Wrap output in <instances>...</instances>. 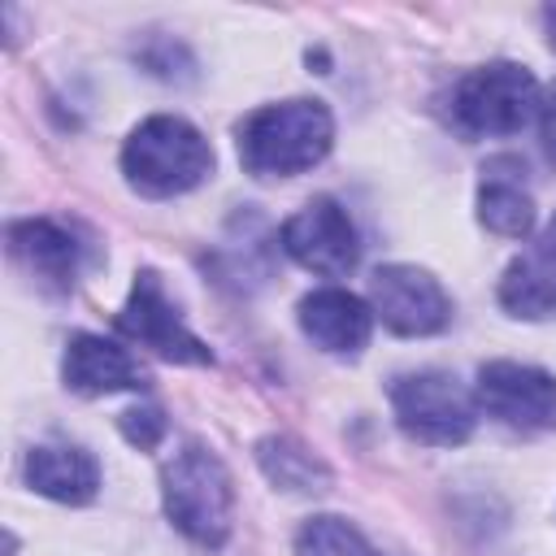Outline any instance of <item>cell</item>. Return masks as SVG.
<instances>
[{
	"instance_id": "obj_1",
	"label": "cell",
	"mask_w": 556,
	"mask_h": 556,
	"mask_svg": "<svg viewBox=\"0 0 556 556\" xmlns=\"http://www.w3.org/2000/svg\"><path fill=\"white\" fill-rule=\"evenodd\" d=\"M334 143V117L321 100H282L239 122V161L252 178H291L313 169Z\"/></svg>"
},
{
	"instance_id": "obj_2",
	"label": "cell",
	"mask_w": 556,
	"mask_h": 556,
	"mask_svg": "<svg viewBox=\"0 0 556 556\" xmlns=\"http://www.w3.org/2000/svg\"><path fill=\"white\" fill-rule=\"evenodd\" d=\"M122 174L139 195L169 200L213 174V148L187 117L156 113L130 130L122 148Z\"/></svg>"
},
{
	"instance_id": "obj_3",
	"label": "cell",
	"mask_w": 556,
	"mask_h": 556,
	"mask_svg": "<svg viewBox=\"0 0 556 556\" xmlns=\"http://www.w3.org/2000/svg\"><path fill=\"white\" fill-rule=\"evenodd\" d=\"M161 500L165 517L200 547H222L230 539L235 517V486L217 452L204 443H187L161 469Z\"/></svg>"
},
{
	"instance_id": "obj_4",
	"label": "cell",
	"mask_w": 556,
	"mask_h": 556,
	"mask_svg": "<svg viewBox=\"0 0 556 556\" xmlns=\"http://www.w3.org/2000/svg\"><path fill=\"white\" fill-rule=\"evenodd\" d=\"M534 109H539V83L517 61H491L482 70H469L452 87V122L473 139L517 135Z\"/></svg>"
},
{
	"instance_id": "obj_5",
	"label": "cell",
	"mask_w": 556,
	"mask_h": 556,
	"mask_svg": "<svg viewBox=\"0 0 556 556\" xmlns=\"http://www.w3.org/2000/svg\"><path fill=\"white\" fill-rule=\"evenodd\" d=\"M391 408H395L400 430L417 443L456 447L473 434V400L443 369H417V374L395 378Z\"/></svg>"
},
{
	"instance_id": "obj_6",
	"label": "cell",
	"mask_w": 556,
	"mask_h": 556,
	"mask_svg": "<svg viewBox=\"0 0 556 556\" xmlns=\"http://www.w3.org/2000/svg\"><path fill=\"white\" fill-rule=\"evenodd\" d=\"M369 308H374V317H382V326L391 334H404V339L439 334L452 321V300H447L443 282L430 269H417V265L374 269Z\"/></svg>"
},
{
	"instance_id": "obj_7",
	"label": "cell",
	"mask_w": 556,
	"mask_h": 556,
	"mask_svg": "<svg viewBox=\"0 0 556 556\" xmlns=\"http://www.w3.org/2000/svg\"><path fill=\"white\" fill-rule=\"evenodd\" d=\"M117 330L126 339H135L139 348H152L156 356L165 361H178V365H213V352L200 334L187 330V321L178 317L174 300L165 295L156 269H139L135 274V287L117 313Z\"/></svg>"
},
{
	"instance_id": "obj_8",
	"label": "cell",
	"mask_w": 556,
	"mask_h": 556,
	"mask_svg": "<svg viewBox=\"0 0 556 556\" xmlns=\"http://www.w3.org/2000/svg\"><path fill=\"white\" fill-rule=\"evenodd\" d=\"M282 248L295 265H304L321 278H343L361 261V235H356L348 208L330 195H317L295 217H287Z\"/></svg>"
},
{
	"instance_id": "obj_9",
	"label": "cell",
	"mask_w": 556,
	"mask_h": 556,
	"mask_svg": "<svg viewBox=\"0 0 556 556\" xmlns=\"http://www.w3.org/2000/svg\"><path fill=\"white\" fill-rule=\"evenodd\" d=\"M478 404L517 430H552L556 426V378L547 369L521 361H486L473 382Z\"/></svg>"
},
{
	"instance_id": "obj_10",
	"label": "cell",
	"mask_w": 556,
	"mask_h": 556,
	"mask_svg": "<svg viewBox=\"0 0 556 556\" xmlns=\"http://www.w3.org/2000/svg\"><path fill=\"white\" fill-rule=\"evenodd\" d=\"M295 313H300V330L330 356H356L374 330V308L343 287L308 291Z\"/></svg>"
},
{
	"instance_id": "obj_11",
	"label": "cell",
	"mask_w": 556,
	"mask_h": 556,
	"mask_svg": "<svg viewBox=\"0 0 556 556\" xmlns=\"http://www.w3.org/2000/svg\"><path fill=\"white\" fill-rule=\"evenodd\" d=\"M61 374H65V387L78 395H113V391L148 387V374L122 343H113L104 334H87V330L70 334Z\"/></svg>"
},
{
	"instance_id": "obj_12",
	"label": "cell",
	"mask_w": 556,
	"mask_h": 556,
	"mask_svg": "<svg viewBox=\"0 0 556 556\" xmlns=\"http://www.w3.org/2000/svg\"><path fill=\"white\" fill-rule=\"evenodd\" d=\"M500 304L526 321L556 317V217L534 235V243L517 261H508L500 278Z\"/></svg>"
},
{
	"instance_id": "obj_13",
	"label": "cell",
	"mask_w": 556,
	"mask_h": 556,
	"mask_svg": "<svg viewBox=\"0 0 556 556\" xmlns=\"http://www.w3.org/2000/svg\"><path fill=\"white\" fill-rule=\"evenodd\" d=\"M9 252L48 287L70 291L83 265V243L52 217H22L9 226Z\"/></svg>"
},
{
	"instance_id": "obj_14",
	"label": "cell",
	"mask_w": 556,
	"mask_h": 556,
	"mask_svg": "<svg viewBox=\"0 0 556 556\" xmlns=\"http://www.w3.org/2000/svg\"><path fill=\"white\" fill-rule=\"evenodd\" d=\"M26 482H30V491H39L56 504H87L100 491V465L83 447L39 443L26 456Z\"/></svg>"
},
{
	"instance_id": "obj_15",
	"label": "cell",
	"mask_w": 556,
	"mask_h": 556,
	"mask_svg": "<svg viewBox=\"0 0 556 556\" xmlns=\"http://www.w3.org/2000/svg\"><path fill=\"white\" fill-rule=\"evenodd\" d=\"M526 165L513 156H495L482 169V187H478V222L504 239H526L534 230V200L521 187Z\"/></svg>"
},
{
	"instance_id": "obj_16",
	"label": "cell",
	"mask_w": 556,
	"mask_h": 556,
	"mask_svg": "<svg viewBox=\"0 0 556 556\" xmlns=\"http://www.w3.org/2000/svg\"><path fill=\"white\" fill-rule=\"evenodd\" d=\"M256 460L265 469V478L278 486V491H295V495H313V491H326L330 486V469L295 439L287 434H269L256 443Z\"/></svg>"
},
{
	"instance_id": "obj_17",
	"label": "cell",
	"mask_w": 556,
	"mask_h": 556,
	"mask_svg": "<svg viewBox=\"0 0 556 556\" xmlns=\"http://www.w3.org/2000/svg\"><path fill=\"white\" fill-rule=\"evenodd\" d=\"M295 556H382L352 521L343 517H308L295 530Z\"/></svg>"
},
{
	"instance_id": "obj_18",
	"label": "cell",
	"mask_w": 556,
	"mask_h": 556,
	"mask_svg": "<svg viewBox=\"0 0 556 556\" xmlns=\"http://www.w3.org/2000/svg\"><path fill=\"white\" fill-rule=\"evenodd\" d=\"M122 434L135 443V447H156L161 443V434H165V413L161 408H152V404H143V408H130V413H122Z\"/></svg>"
},
{
	"instance_id": "obj_19",
	"label": "cell",
	"mask_w": 556,
	"mask_h": 556,
	"mask_svg": "<svg viewBox=\"0 0 556 556\" xmlns=\"http://www.w3.org/2000/svg\"><path fill=\"white\" fill-rule=\"evenodd\" d=\"M539 139H543L547 161H556V87L539 100Z\"/></svg>"
},
{
	"instance_id": "obj_20",
	"label": "cell",
	"mask_w": 556,
	"mask_h": 556,
	"mask_svg": "<svg viewBox=\"0 0 556 556\" xmlns=\"http://www.w3.org/2000/svg\"><path fill=\"white\" fill-rule=\"evenodd\" d=\"M543 26H547V43L556 48V4H547V9H543Z\"/></svg>"
}]
</instances>
